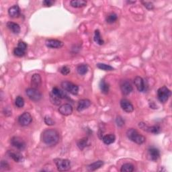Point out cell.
<instances>
[{
    "label": "cell",
    "instance_id": "22",
    "mask_svg": "<svg viewBox=\"0 0 172 172\" xmlns=\"http://www.w3.org/2000/svg\"><path fill=\"white\" fill-rule=\"evenodd\" d=\"M104 164V163L103 161H101V160L96 161L94 163H91V164H90L89 165H87V169L88 171H95V170L100 169L101 167H102Z\"/></svg>",
    "mask_w": 172,
    "mask_h": 172
},
{
    "label": "cell",
    "instance_id": "36",
    "mask_svg": "<svg viewBox=\"0 0 172 172\" xmlns=\"http://www.w3.org/2000/svg\"><path fill=\"white\" fill-rule=\"evenodd\" d=\"M44 123L47 124V125H49V126H53L54 125V124H55V122H54L51 117L49 116H45L44 118Z\"/></svg>",
    "mask_w": 172,
    "mask_h": 172
},
{
    "label": "cell",
    "instance_id": "39",
    "mask_svg": "<svg viewBox=\"0 0 172 172\" xmlns=\"http://www.w3.org/2000/svg\"><path fill=\"white\" fill-rule=\"evenodd\" d=\"M10 169V165L6 161L2 160L1 161V170H7Z\"/></svg>",
    "mask_w": 172,
    "mask_h": 172
},
{
    "label": "cell",
    "instance_id": "21",
    "mask_svg": "<svg viewBox=\"0 0 172 172\" xmlns=\"http://www.w3.org/2000/svg\"><path fill=\"white\" fill-rule=\"evenodd\" d=\"M51 92L54 95H55L58 98H59L61 100L68 98V95H67L65 92L63 90H61V89H59V88H58L57 87H53Z\"/></svg>",
    "mask_w": 172,
    "mask_h": 172
},
{
    "label": "cell",
    "instance_id": "13",
    "mask_svg": "<svg viewBox=\"0 0 172 172\" xmlns=\"http://www.w3.org/2000/svg\"><path fill=\"white\" fill-rule=\"evenodd\" d=\"M7 154L8 156L13 159L15 162L20 163L24 161L23 155L18 151H15L14 150H8Z\"/></svg>",
    "mask_w": 172,
    "mask_h": 172
},
{
    "label": "cell",
    "instance_id": "5",
    "mask_svg": "<svg viewBox=\"0 0 172 172\" xmlns=\"http://www.w3.org/2000/svg\"><path fill=\"white\" fill-rule=\"evenodd\" d=\"M61 86L63 90L73 95H77L79 92V87L72 82H70L69 81H63L61 82Z\"/></svg>",
    "mask_w": 172,
    "mask_h": 172
},
{
    "label": "cell",
    "instance_id": "40",
    "mask_svg": "<svg viewBox=\"0 0 172 172\" xmlns=\"http://www.w3.org/2000/svg\"><path fill=\"white\" fill-rule=\"evenodd\" d=\"M18 47H19L21 49H22V50H24V51H26V49H27V47H28V45H27V44L26 43H25V42H23L22 40H20V41L18 42Z\"/></svg>",
    "mask_w": 172,
    "mask_h": 172
},
{
    "label": "cell",
    "instance_id": "8",
    "mask_svg": "<svg viewBox=\"0 0 172 172\" xmlns=\"http://www.w3.org/2000/svg\"><path fill=\"white\" fill-rule=\"evenodd\" d=\"M138 126L143 131L155 134V135H157V134H159L161 131V128L159 125H154L152 126V127H149V126H147L145 123H139Z\"/></svg>",
    "mask_w": 172,
    "mask_h": 172
},
{
    "label": "cell",
    "instance_id": "18",
    "mask_svg": "<svg viewBox=\"0 0 172 172\" xmlns=\"http://www.w3.org/2000/svg\"><path fill=\"white\" fill-rule=\"evenodd\" d=\"M42 83V78L39 74H34L31 78V86L32 87L37 89L41 86Z\"/></svg>",
    "mask_w": 172,
    "mask_h": 172
},
{
    "label": "cell",
    "instance_id": "25",
    "mask_svg": "<svg viewBox=\"0 0 172 172\" xmlns=\"http://www.w3.org/2000/svg\"><path fill=\"white\" fill-rule=\"evenodd\" d=\"M99 87H100V90H101V91L103 94H108L109 90H110V86H109V85L104 80V79H102V80L100 81Z\"/></svg>",
    "mask_w": 172,
    "mask_h": 172
},
{
    "label": "cell",
    "instance_id": "38",
    "mask_svg": "<svg viewBox=\"0 0 172 172\" xmlns=\"http://www.w3.org/2000/svg\"><path fill=\"white\" fill-rule=\"evenodd\" d=\"M116 124L118 127H122L124 125V120H123V119L122 118L121 116H118L116 119Z\"/></svg>",
    "mask_w": 172,
    "mask_h": 172
},
{
    "label": "cell",
    "instance_id": "10",
    "mask_svg": "<svg viewBox=\"0 0 172 172\" xmlns=\"http://www.w3.org/2000/svg\"><path fill=\"white\" fill-rule=\"evenodd\" d=\"M120 90L124 95H128L133 90V87L128 80H123L120 84Z\"/></svg>",
    "mask_w": 172,
    "mask_h": 172
},
{
    "label": "cell",
    "instance_id": "23",
    "mask_svg": "<svg viewBox=\"0 0 172 172\" xmlns=\"http://www.w3.org/2000/svg\"><path fill=\"white\" fill-rule=\"evenodd\" d=\"M102 141L104 144L107 145L114 143L116 140V137L114 134H108V135L102 137Z\"/></svg>",
    "mask_w": 172,
    "mask_h": 172
},
{
    "label": "cell",
    "instance_id": "12",
    "mask_svg": "<svg viewBox=\"0 0 172 172\" xmlns=\"http://www.w3.org/2000/svg\"><path fill=\"white\" fill-rule=\"evenodd\" d=\"M58 112L63 116H69L73 113V107L69 104H64L58 108Z\"/></svg>",
    "mask_w": 172,
    "mask_h": 172
},
{
    "label": "cell",
    "instance_id": "17",
    "mask_svg": "<svg viewBox=\"0 0 172 172\" xmlns=\"http://www.w3.org/2000/svg\"><path fill=\"white\" fill-rule=\"evenodd\" d=\"M134 83H135V86H136L137 89L138 91L140 92H143L145 90V82L143 79L142 77L137 76L134 79Z\"/></svg>",
    "mask_w": 172,
    "mask_h": 172
},
{
    "label": "cell",
    "instance_id": "37",
    "mask_svg": "<svg viewBox=\"0 0 172 172\" xmlns=\"http://www.w3.org/2000/svg\"><path fill=\"white\" fill-rule=\"evenodd\" d=\"M143 6L149 10H152L154 9V5L152 2H142Z\"/></svg>",
    "mask_w": 172,
    "mask_h": 172
},
{
    "label": "cell",
    "instance_id": "31",
    "mask_svg": "<svg viewBox=\"0 0 172 172\" xmlns=\"http://www.w3.org/2000/svg\"><path fill=\"white\" fill-rule=\"evenodd\" d=\"M117 19H118V16L115 13H110L106 16V21L108 24H113L116 22Z\"/></svg>",
    "mask_w": 172,
    "mask_h": 172
},
{
    "label": "cell",
    "instance_id": "16",
    "mask_svg": "<svg viewBox=\"0 0 172 172\" xmlns=\"http://www.w3.org/2000/svg\"><path fill=\"white\" fill-rule=\"evenodd\" d=\"M91 104V102L88 99H82L78 102L77 106V110L78 112H81L86 109L89 108Z\"/></svg>",
    "mask_w": 172,
    "mask_h": 172
},
{
    "label": "cell",
    "instance_id": "14",
    "mask_svg": "<svg viewBox=\"0 0 172 172\" xmlns=\"http://www.w3.org/2000/svg\"><path fill=\"white\" fill-rule=\"evenodd\" d=\"M120 106L123 110L127 112L131 113L134 111V106L132 103L127 99H123L120 101Z\"/></svg>",
    "mask_w": 172,
    "mask_h": 172
},
{
    "label": "cell",
    "instance_id": "20",
    "mask_svg": "<svg viewBox=\"0 0 172 172\" xmlns=\"http://www.w3.org/2000/svg\"><path fill=\"white\" fill-rule=\"evenodd\" d=\"M7 27L12 32H13L14 34L17 35L19 34L20 32V26L17 23H15L13 22H8L7 23Z\"/></svg>",
    "mask_w": 172,
    "mask_h": 172
},
{
    "label": "cell",
    "instance_id": "1",
    "mask_svg": "<svg viewBox=\"0 0 172 172\" xmlns=\"http://www.w3.org/2000/svg\"><path fill=\"white\" fill-rule=\"evenodd\" d=\"M40 138L45 145L53 146L59 141V134L54 129H47L42 132Z\"/></svg>",
    "mask_w": 172,
    "mask_h": 172
},
{
    "label": "cell",
    "instance_id": "19",
    "mask_svg": "<svg viewBox=\"0 0 172 172\" xmlns=\"http://www.w3.org/2000/svg\"><path fill=\"white\" fill-rule=\"evenodd\" d=\"M8 14H9L11 18H16L19 17L20 15V10L19 6L15 5L10 7L9 10H8Z\"/></svg>",
    "mask_w": 172,
    "mask_h": 172
},
{
    "label": "cell",
    "instance_id": "7",
    "mask_svg": "<svg viewBox=\"0 0 172 172\" xmlns=\"http://www.w3.org/2000/svg\"><path fill=\"white\" fill-rule=\"evenodd\" d=\"M11 145L20 151H23L26 147V142L22 138L19 137H13L10 140Z\"/></svg>",
    "mask_w": 172,
    "mask_h": 172
},
{
    "label": "cell",
    "instance_id": "2",
    "mask_svg": "<svg viewBox=\"0 0 172 172\" xmlns=\"http://www.w3.org/2000/svg\"><path fill=\"white\" fill-rule=\"evenodd\" d=\"M127 136L129 140L138 145L144 143L146 141L145 137L135 128H129L127 131Z\"/></svg>",
    "mask_w": 172,
    "mask_h": 172
},
{
    "label": "cell",
    "instance_id": "34",
    "mask_svg": "<svg viewBox=\"0 0 172 172\" xmlns=\"http://www.w3.org/2000/svg\"><path fill=\"white\" fill-rule=\"evenodd\" d=\"M15 105L19 108L24 107V98L22 97H21V96H18V97L16 98V100H15Z\"/></svg>",
    "mask_w": 172,
    "mask_h": 172
},
{
    "label": "cell",
    "instance_id": "33",
    "mask_svg": "<svg viewBox=\"0 0 172 172\" xmlns=\"http://www.w3.org/2000/svg\"><path fill=\"white\" fill-rule=\"evenodd\" d=\"M14 55L16 57H22L25 55V54H26V51L17 47L14 49Z\"/></svg>",
    "mask_w": 172,
    "mask_h": 172
},
{
    "label": "cell",
    "instance_id": "24",
    "mask_svg": "<svg viewBox=\"0 0 172 172\" xmlns=\"http://www.w3.org/2000/svg\"><path fill=\"white\" fill-rule=\"evenodd\" d=\"M87 2L84 0H72L70 2V5L71 7L75 8H80L86 6Z\"/></svg>",
    "mask_w": 172,
    "mask_h": 172
},
{
    "label": "cell",
    "instance_id": "35",
    "mask_svg": "<svg viewBox=\"0 0 172 172\" xmlns=\"http://www.w3.org/2000/svg\"><path fill=\"white\" fill-rule=\"evenodd\" d=\"M59 71H60V72L61 73H62L63 75H67L70 73V68L68 66H63L61 67L59 69Z\"/></svg>",
    "mask_w": 172,
    "mask_h": 172
},
{
    "label": "cell",
    "instance_id": "42",
    "mask_svg": "<svg viewBox=\"0 0 172 172\" xmlns=\"http://www.w3.org/2000/svg\"><path fill=\"white\" fill-rule=\"evenodd\" d=\"M150 107L151 108H153V109L157 108V106H156V105H155V104L153 102H151L150 104Z\"/></svg>",
    "mask_w": 172,
    "mask_h": 172
},
{
    "label": "cell",
    "instance_id": "26",
    "mask_svg": "<svg viewBox=\"0 0 172 172\" xmlns=\"http://www.w3.org/2000/svg\"><path fill=\"white\" fill-rule=\"evenodd\" d=\"M77 73L81 75H86L88 71V65L87 64H80L77 67Z\"/></svg>",
    "mask_w": 172,
    "mask_h": 172
},
{
    "label": "cell",
    "instance_id": "27",
    "mask_svg": "<svg viewBox=\"0 0 172 172\" xmlns=\"http://www.w3.org/2000/svg\"><path fill=\"white\" fill-rule=\"evenodd\" d=\"M94 40L95 41V43H97L99 45H102L104 43V41L102 39V38L101 36V35H100V32L99 30H96L94 33Z\"/></svg>",
    "mask_w": 172,
    "mask_h": 172
},
{
    "label": "cell",
    "instance_id": "6",
    "mask_svg": "<svg viewBox=\"0 0 172 172\" xmlns=\"http://www.w3.org/2000/svg\"><path fill=\"white\" fill-rule=\"evenodd\" d=\"M26 94L29 99L33 102H39L43 97V95L40 92L34 87L28 88L26 90Z\"/></svg>",
    "mask_w": 172,
    "mask_h": 172
},
{
    "label": "cell",
    "instance_id": "11",
    "mask_svg": "<svg viewBox=\"0 0 172 172\" xmlns=\"http://www.w3.org/2000/svg\"><path fill=\"white\" fill-rule=\"evenodd\" d=\"M45 44L50 49H60L64 45L62 41L56 39H48L46 40Z\"/></svg>",
    "mask_w": 172,
    "mask_h": 172
},
{
    "label": "cell",
    "instance_id": "32",
    "mask_svg": "<svg viewBox=\"0 0 172 172\" xmlns=\"http://www.w3.org/2000/svg\"><path fill=\"white\" fill-rule=\"evenodd\" d=\"M50 100H51V102L53 104L56 105V106H58L61 102V100L59 98H58L55 95H54L51 91V93H50Z\"/></svg>",
    "mask_w": 172,
    "mask_h": 172
},
{
    "label": "cell",
    "instance_id": "3",
    "mask_svg": "<svg viewBox=\"0 0 172 172\" xmlns=\"http://www.w3.org/2000/svg\"><path fill=\"white\" fill-rule=\"evenodd\" d=\"M54 162L56 164L57 170L59 171H68L71 168V161L69 159L56 158L54 159Z\"/></svg>",
    "mask_w": 172,
    "mask_h": 172
},
{
    "label": "cell",
    "instance_id": "30",
    "mask_svg": "<svg viewBox=\"0 0 172 172\" xmlns=\"http://www.w3.org/2000/svg\"><path fill=\"white\" fill-rule=\"evenodd\" d=\"M96 66H97V67L98 69L103 71H110L114 70V68L113 67L105 63H98L96 65Z\"/></svg>",
    "mask_w": 172,
    "mask_h": 172
},
{
    "label": "cell",
    "instance_id": "43",
    "mask_svg": "<svg viewBox=\"0 0 172 172\" xmlns=\"http://www.w3.org/2000/svg\"><path fill=\"white\" fill-rule=\"evenodd\" d=\"M127 3H136V1H133V2H131V1H127Z\"/></svg>",
    "mask_w": 172,
    "mask_h": 172
},
{
    "label": "cell",
    "instance_id": "15",
    "mask_svg": "<svg viewBox=\"0 0 172 172\" xmlns=\"http://www.w3.org/2000/svg\"><path fill=\"white\" fill-rule=\"evenodd\" d=\"M147 156L149 160L153 161H156L160 156L159 150L155 147H151L148 150Z\"/></svg>",
    "mask_w": 172,
    "mask_h": 172
},
{
    "label": "cell",
    "instance_id": "4",
    "mask_svg": "<svg viewBox=\"0 0 172 172\" xmlns=\"http://www.w3.org/2000/svg\"><path fill=\"white\" fill-rule=\"evenodd\" d=\"M171 91L168 87L163 86L157 90V98L161 103H165L171 96Z\"/></svg>",
    "mask_w": 172,
    "mask_h": 172
},
{
    "label": "cell",
    "instance_id": "29",
    "mask_svg": "<svg viewBox=\"0 0 172 172\" xmlns=\"http://www.w3.org/2000/svg\"><path fill=\"white\" fill-rule=\"evenodd\" d=\"M88 145V138L87 137H84L81 138V139H79L77 141V146L79 148V149L83 150L86 146Z\"/></svg>",
    "mask_w": 172,
    "mask_h": 172
},
{
    "label": "cell",
    "instance_id": "9",
    "mask_svg": "<svg viewBox=\"0 0 172 172\" xmlns=\"http://www.w3.org/2000/svg\"><path fill=\"white\" fill-rule=\"evenodd\" d=\"M32 121V117L29 112H25L18 117V123L22 127H26Z\"/></svg>",
    "mask_w": 172,
    "mask_h": 172
},
{
    "label": "cell",
    "instance_id": "28",
    "mask_svg": "<svg viewBox=\"0 0 172 172\" xmlns=\"http://www.w3.org/2000/svg\"><path fill=\"white\" fill-rule=\"evenodd\" d=\"M135 170L134 165L131 163H124L120 168L121 172H132Z\"/></svg>",
    "mask_w": 172,
    "mask_h": 172
},
{
    "label": "cell",
    "instance_id": "41",
    "mask_svg": "<svg viewBox=\"0 0 172 172\" xmlns=\"http://www.w3.org/2000/svg\"><path fill=\"white\" fill-rule=\"evenodd\" d=\"M54 3V1H53V0H45L43 2V4L45 7H51Z\"/></svg>",
    "mask_w": 172,
    "mask_h": 172
}]
</instances>
